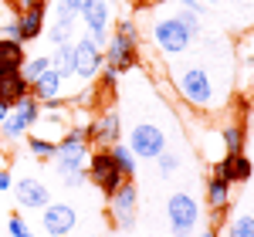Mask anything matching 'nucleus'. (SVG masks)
<instances>
[{
    "label": "nucleus",
    "instance_id": "obj_4",
    "mask_svg": "<svg viewBox=\"0 0 254 237\" xmlns=\"http://www.w3.org/2000/svg\"><path fill=\"white\" fill-rule=\"evenodd\" d=\"M166 220L176 237H190L200 224V203L190 193H173L166 200Z\"/></svg>",
    "mask_w": 254,
    "mask_h": 237
},
{
    "label": "nucleus",
    "instance_id": "obj_25",
    "mask_svg": "<svg viewBox=\"0 0 254 237\" xmlns=\"http://www.w3.org/2000/svg\"><path fill=\"white\" fill-rule=\"evenodd\" d=\"M48 68H51V58H48V55H34L31 61H24L20 75H24V81H27V85H34V81H38Z\"/></svg>",
    "mask_w": 254,
    "mask_h": 237
},
{
    "label": "nucleus",
    "instance_id": "obj_22",
    "mask_svg": "<svg viewBox=\"0 0 254 237\" xmlns=\"http://www.w3.org/2000/svg\"><path fill=\"white\" fill-rule=\"evenodd\" d=\"M220 139H224V149H227V156H234V153H244L248 129H244L241 122H231V125H224V129H220Z\"/></svg>",
    "mask_w": 254,
    "mask_h": 237
},
{
    "label": "nucleus",
    "instance_id": "obj_16",
    "mask_svg": "<svg viewBox=\"0 0 254 237\" xmlns=\"http://www.w3.org/2000/svg\"><path fill=\"white\" fill-rule=\"evenodd\" d=\"M75 20H78V14H75L64 0H58V7H55V24H51V31H48V41H51V44H64V41H71Z\"/></svg>",
    "mask_w": 254,
    "mask_h": 237
},
{
    "label": "nucleus",
    "instance_id": "obj_32",
    "mask_svg": "<svg viewBox=\"0 0 254 237\" xmlns=\"http://www.w3.org/2000/svg\"><path fill=\"white\" fill-rule=\"evenodd\" d=\"M10 186H14V177H10L7 170H0V193H3V190H10Z\"/></svg>",
    "mask_w": 254,
    "mask_h": 237
},
{
    "label": "nucleus",
    "instance_id": "obj_11",
    "mask_svg": "<svg viewBox=\"0 0 254 237\" xmlns=\"http://www.w3.org/2000/svg\"><path fill=\"white\" fill-rule=\"evenodd\" d=\"M14 200H17L20 210H44L51 203V190L38 177H20L14 183Z\"/></svg>",
    "mask_w": 254,
    "mask_h": 237
},
{
    "label": "nucleus",
    "instance_id": "obj_21",
    "mask_svg": "<svg viewBox=\"0 0 254 237\" xmlns=\"http://www.w3.org/2000/svg\"><path fill=\"white\" fill-rule=\"evenodd\" d=\"M207 203H210V210H224L231 203V183L220 177H210L207 179Z\"/></svg>",
    "mask_w": 254,
    "mask_h": 237
},
{
    "label": "nucleus",
    "instance_id": "obj_29",
    "mask_svg": "<svg viewBox=\"0 0 254 237\" xmlns=\"http://www.w3.org/2000/svg\"><path fill=\"white\" fill-rule=\"evenodd\" d=\"M156 163H159V173H163V177H173L176 170H180V156H176V153H159Z\"/></svg>",
    "mask_w": 254,
    "mask_h": 237
},
{
    "label": "nucleus",
    "instance_id": "obj_37",
    "mask_svg": "<svg viewBox=\"0 0 254 237\" xmlns=\"http://www.w3.org/2000/svg\"><path fill=\"white\" fill-rule=\"evenodd\" d=\"M251 109H254V95H251Z\"/></svg>",
    "mask_w": 254,
    "mask_h": 237
},
{
    "label": "nucleus",
    "instance_id": "obj_27",
    "mask_svg": "<svg viewBox=\"0 0 254 237\" xmlns=\"http://www.w3.org/2000/svg\"><path fill=\"white\" fill-rule=\"evenodd\" d=\"M173 20L187 31V34H190V38H200V17H196L193 10H187V7H183V10H176Z\"/></svg>",
    "mask_w": 254,
    "mask_h": 237
},
{
    "label": "nucleus",
    "instance_id": "obj_26",
    "mask_svg": "<svg viewBox=\"0 0 254 237\" xmlns=\"http://www.w3.org/2000/svg\"><path fill=\"white\" fill-rule=\"evenodd\" d=\"M224 237H254V217L251 214H237V217L227 224V234Z\"/></svg>",
    "mask_w": 254,
    "mask_h": 237
},
{
    "label": "nucleus",
    "instance_id": "obj_8",
    "mask_svg": "<svg viewBox=\"0 0 254 237\" xmlns=\"http://www.w3.org/2000/svg\"><path fill=\"white\" fill-rule=\"evenodd\" d=\"M88 156H92V149H88V142H78V139H68L61 136L58 146H55V166H58V173H75V170H85L88 166Z\"/></svg>",
    "mask_w": 254,
    "mask_h": 237
},
{
    "label": "nucleus",
    "instance_id": "obj_20",
    "mask_svg": "<svg viewBox=\"0 0 254 237\" xmlns=\"http://www.w3.org/2000/svg\"><path fill=\"white\" fill-rule=\"evenodd\" d=\"M51 58V68L58 71L61 78H71L75 75V41H64V44H55V55Z\"/></svg>",
    "mask_w": 254,
    "mask_h": 237
},
{
    "label": "nucleus",
    "instance_id": "obj_19",
    "mask_svg": "<svg viewBox=\"0 0 254 237\" xmlns=\"http://www.w3.org/2000/svg\"><path fill=\"white\" fill-rule=\"evenodd\" d=\"M27 61V51L20 41H10V38H0V71H20Z\"/></svg>",
    "mask_w": 254,
    "mask_h": 237
},
{
    "label": "nucleus",
    "instance_id": "obj_14",
    "mask_svg": "<svg viewBox=\"0 0 254 237\" xmlns=\"http://www.w3.org/2000/svg\"><path fill=\"white\" fill-rule=\"evenodd\" d=\"M119 136H122V118H119L116 109H109L98 118H92V142H98L102 149H109L112 142H119Z\"/></svg>",
    "mask_w": 254,
    "mask_h": 237
},
{
    "label": "nucleus",
    "instance_id": "obj_13",
    "mask_svg": "<svg viewBox=\"0 0 254 237\" xmlns=\"http://www.w3.org/2000/svg\"><path fill=\"white\" fill-rule=\"evenodd\" d=\"M214 177L227 179V183H248L254 177V163L248 153H234V156H224L214 166Z\"/></svg>",
    "mask_w": 254,
    "mask_h": 237
},
{
    "label": "nucleus",
    "instance_id": "obj_5",
    "mask_svg": "<svg viewBox=\"0 0 254 237\" xmlns=\"http://www.w3.org/2000/svg\"><path fill=\"white\" fill-rule=\"evenodd\" d=\"M136 214H139L136 183H132V179H126L116 193L109 197V220H112L116 227H122V231H129V227L136 224Z\"/></svg>",
    "mask_w": 254,
    "mask_h": 237
},
{
    "label": "nucleus",
    "instance_id": "obj_1",
    "mask_svg": "<svg viewBox=\"0 0 254 237\" xmlns=\"http://www.w3.org/2000/svg\"><path fill=\"white\" fill-rule=\"evenodd\" d=\"M102 58H105V68L116 71V75L136 68V61H139V27H136V20H129V17L119 20L116 34L109 38Z\"/></svg>",
    "mask_w": 254,
    "mask_h": 237
},
{
    "label": "nucleus",
    "instance_id": "obj_36",
    "mask_svg": "<svg viewBox=\"0 0 254 237\" xmlns=\"http://www.w3.org/2000/svg\"><path fill=\"white\" fill-rule=\"evenodd\" d=\"M203 3H224V0H203Z\"/></svg>",
    "mask_w": 254,
    "mask_h": 237
},
{
    "label": "nucleus",
    "instance_id": "obj_33",
    "mask_svg": "<svg viewBox=\"0 0 254 237\" xmlns=\"http://www.w3.org/2000/svg\"><path fill=\"white\" fill-rule=\"evenodd\" d=\"M10 109H14V105H10V102H3V99H0V122H3V118L10 116Z\"/></svg>",
    "mask_w": 254,
    "mask_h": 237
},
{
    "label": "nucleus",
    "instance_id": "obj_17",
    "mask_svg": "<svg viewBox=\"0 0 254 237\" xmlns=\"http://www.w3.org/2000/svg\"><path fill=\"white\" fill-rule=\"evenodd\" d=\"M24 95H31V85L24 81V75L20 71H0V99L17 105Z\"/></svg>",
    "mask_w": 254,
    "mask_h": 237
},
{
    "label": "nucleus",
    "instance_id": "obj_31",
    "mask_svg": "<svg viewBox=\"0 0 254 237\" xmlns=\"http://www.w3.org/2000/svg\"><path fill=\"white\" fill-rule=\"evenodd\" d=\"M64 3H68V7H71V10H75V14L81 17V10H88V7H92L95 0H64Z\"/></svg>",
    "mask_w": 254,
    "mask_h": 237
},
{
    "label": "nucleus",
    "instance_id": "obj_2",
    "mask_svg": "<svg viewBox=\"0 0 254 237\" xmlns=\"http://www.w3.org/2000/svg\"><path fill=\"white\" fill-rule=\"evenodd\" d=\"M176 92L193 109H210L214 105V81H210V71L200 68V64H187V68L176 71Z\"/></svg>",
    "mask_w": 254,
    "mask_h": 237
},
{
    "label": "nucleus",
    "instance_id": "obj_7",
    "mask_svg": "<svg viewBox=\"0 0 254 237\" xmlns=\"http://www.w3.org/2000/svg\"><path fill=\"white\" fill-rule=\"evenodd\" d=\"M129 149L136 153V159H156L159 153H166V132L153 122H139L129 136Z\"/></svg>",
    "mask_w": 254,
    "mask_h": 237
},
{
    "label": "nucleus",
    "instance_id": "obj_3",
    "mask_svg": "<svg viewBox=\"0 0 254 237\" xmlns=\"http://www.w3.org/2000/svg\"><path fill=\"white\" fill-rule=\"evenodd\" d=\"M85 170H88V183H95L98 193H102L105 200H109V197L119 190V186L126 183V177H122V170H119V163L112 159V153H109V149H98V153H92Z\"/></svg>",
    "mask_w": 254,
    "mask_h": 237
},
{
    "label": "nucleus",
    "instance_id": "obj_10",
    "mask_svg": "<svg viewBox=\"0 0 254 237\" xmlns=\"http://www.w3.org/2000/svg\"><path fill=\"white\" fill-rule=\"evenodd\" d=\"M153 38H156V48L163 51V55H183L190 44H193V38L176 24L173 17L166 20H156V27H153Z\"/></svg>",
    "mask_w": 254,
    "mask_h": 237
},
{
    "label": "nucleus",
    "instance_id": "obj_28",
    "mask_svg": "<svg viewBox=\"0 0 254 237\" xmlns=\"http://www.w3.org/2000/svg\"><path fill=\"white\" fill-rule=\"evenodd\" d=\"M7 234H10V237H34V231L24 224L20 214H10V217H7Z\"/></svg>",
    "mask_w": 254,
    "mask_h": 237
},
{
    "label": "nucleus",
    "instance_id": "obj_6",
    "mask_svg": "<svg viewBox=\"0 0 254 237\" xmlns=\"http://www.w3.org/2000/svg\"><path fill=\"white\" fill-rule=\"evenodd\" d=\"M41 227L48 237H68L75 227H78V214L71 203H61V200H51L44 210H41Z\"/></svg>",
    "mask_w": 254,
    "mask_h": 237
},
{
    "label": "nucleus",
    "instance_id": "obj_34",
    "mask_svg": "<svg viewBox=\"0 0 254 237\" xmlns=\"http://www.w3.org/2000/svg\"><path fill=\"white\" fill-rule=\"evenodd\" d=\"M180 3H183L187 10H193V14H200V3H196V0H180Z\"/></svg>",
    "mask_w": 254,
    "mask_h": 237
},
{
    "label": "nucleus",
    "instance_id": "obj_35",
    "mask_svg": "<svg viewBox=\"0 0 254 237\" xmlns=\"http://www.w3.org/2000/svg\"><path fill=\"white\" fill-rule=\"evenodd\" d=\"M200 237H220V234H217V231H203Z\"/></svg>",
    "mask_w": 254,
    "mask_h": 237
},
{
    "label": "nucleus",
    "instance_id": "obj_24",
    "mask_svg": "<svg viewBox=\"0 0 254 237\" xmlns=\"http://www.w3.org/2000/svg\"><path fill=\"white\" fill-rule=\"evenodd\" d=\"M55 139H48V136H38V132H27V149H31V156L41 159V163H51L55 159Z\"/></svg>",
    "mask_w": 254,
    "mask_h": 237
},
{
    "label": "nucleus",
    "instance_id": "obj_30",
    "mask_svg": "<svg viewBox=\"0 0 254 237\" xmlns=\"http://www.w3.org/2000/svg\"><path fill=\"white\" fill-rule=\"evenodd\" d=\"M88 183V173L85 170H75V173H64V186H71V190H81Z\"/></svg>",
    "mask_w": 254,
    "mask_h": 237
},
{
    "label": "nucleus",
    "instance_id": "obj_18",
    "mask_svg": "<svg viewBox=\"0 0 254 237\" xmlns=\"http://www.w3.org/2000/svg\"><path fill=\"white\" fill-rule=\"evenodd\" d=\"M81 20H85L88 34H95V31H109V24H112V3H109V0H95L88 10H81Z\"/></svg>",
    "mask_w": 254,
    "mask_h": 237
},
{
    "label": "nucleus",
    "instance_id": "obj_23",
    "mask_svg": "<svg viewBox=\"0 0 254 237\" xmlns=\"http://www.w3.org/2000/svg\"><path fill=\"white\" fill-rule=\"evenodd\" d=\"M109 153H112V159L119 163L122 177H126V179L136 177V170H139V166H136V153H132V149H129L126 142H112V146H109Z\"/></svg>",
    "mask_w": 254,
    "mask_h": 237
},
{
    "label": "nucleus",
    "instance_id": "obj_38",
    "mask_svg": "<svg viewBox=\"0 0 254 237\" xmlns=\"http://www.w3.org/2000/svg\"><path fill=\"white\" fill-rule=\"evenodd\" d=\"M44 3H48V0H44Z\"/></svg>",
    "mask_w": 254,
    "mask_h": 237
},
{
    "label": "nucleus",
    "instance_id": "obj_12",
    "mask_svg": "<svg viewBox=\"0 0 254 237\" xmlns=\"http://www.w3.org/2000/svg\"><path fill=\"white\" fill-rule=\"evenodd\" d=\"M44 17H48V3L44 0H27V7L20 10V44H31L44 34Z\"/></svg>",
    "mask_w": 254,
    "mask_h": 237
},
{
    "label": "nucleus",
    "instance_id": "obj_9",
    "mask_svg": "<svg viewBox=\"0 0 254 237\" xmlns=\"http://www.w3.org/2000/svg\"><path fill=\"white\" fill-rule=\"evenodd\" d=\"M102 68H105V58H102V48H98L95 41L92 38H78L75 41V78L95 81Z\"/></svg>",
    "mask_w": 254,
    "mask_h": 237
},
{
    "label": "nucleus",
    "instance_id": "obj_15",
    "mask_svg": "<svg viewBox=\"0 0 254 237\" xmlns=\"http://www.w3.org/2000/svg\"><path fill=\"white\" fill-rule=\"evenodd\" d=\"M61 88H64V78H61L55 68H48V71L31 85V95H34L41 105H58L61 102Z\"/></svg>",
    "mask_w": 254,
    "mask_h": 237
}]
</instances>
